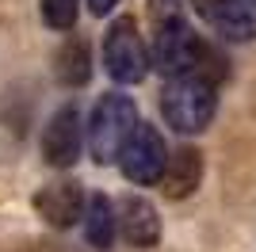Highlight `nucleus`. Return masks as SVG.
<instances>
[{
    "label": "nucleus",
    "mask_w": 256,
    "mask_h": 252,
    "mask_svg": "<svg viewBox=\"0 0 256 252\" xmlns=\"http://www.w3.org/2000/svg\"><path fill=\"white\" fill-rule=\"evenodd\" d=\"M214 107H218V96H214V80L206 76H172L160 92V115L172 130L180 134H199L206 122L214 118Z\"/></svg>",
    "instance_id": "f257e3e1"
},
{
    "label": "nucleus",
    "mask_w": 256,
    "mask_h": 252,
    "mask_svg": "<svg viewBox=\"0 0 256 252\" xmlns=\"http://www.w3.org/2000/svg\"><path fill=\"white\" fill-rule=\"evenodd\" d=\"M138 126V107L130 96H118V92H107L104 100L96 104L92 118H88V149L100 164H111L118 160L126 138L134 134Z\"/></svg>",
    "instance_id": "f03ea898"
},
{
    "label": "nucleus",
    "mask_w": 256,
    "mask_h": 252,
    "mask_svg": "<svg viewBox=\"0 0 256 252\" xmlns=\"http://www.w3.org/2000/svg\"><path fill=\"white\" fill-rule=\"evenodd\" d=\"M199 58H203V42L199 34L188 27V20L176 23H160L153 27V50H150V65L157 73L172 76H188L199 69Z\"/></svg>",
    "instance_id": "7ed1b4c3"
},
{
    "label": "nucleus",
    "mask_w": 256,
    "mask_h": 252,
    "mask_svg": "<svg viewBox=\"0 0 256 252\" xmlns=\"http://www.w3.org/2000/svg\"><path fill=\"white\" fill-rule=\"evenodd\" d=\"M104 65L118 84H138L146 76L150 50H146V42H142V34H138V27H134L130 16L111 23V31L104 38Z\"/></svg>",
    "instance_id": "20e7f679"
},
{
    "label": "nucleus",
    "mask_w": 256,
    "mask_h": 252,
    "mask_svg": "<svg viewBox=\"0 0 256 252\" xmlns=\"http://www.w3.org/2000/svg\"><path fill=\"white\" fill-rule=\"evenodd\" d=\"M164 160H168L164 138H160L153 126H146V122L134 126V134L126 138V146H122V153H118L122 176L134 180V184H157L160 172H164Z\"/></svg>",
    "instance_id": "39448f33"
},
{
    "label": "nucleus",
    "mask_w": 256,
    "mask_h": 252,
    "mask_svg": "<svg viewBox=\"0 0 256 252\" xmlns=\"http://www.w3.org/2000/svg\"><path fill=\"white\" fill-rule=\"evenodd\" d=\"M84 149V126H80V115L76 107H62L58 115L50 118L42 134V157L50 160L54 168H69Z\"/></svg>",
    "instance_id": "423d86ee"
},
{
    "label": "nucleus",
    "mask_w": 256,
    "mask_h": 252,
    "mask_svg": "<svg viewBox=\"0 0 256 252\" xmlns=\"http://www.w3.org/2000/svg\"><path fill=\"white\" fill-rule=\"evenodd\" d=\"M115 230L122 233V241H130L134 248H150L160 237V218H157V210H153V202L130 195V199H122V206H118V214H115Z\"/></svg>",
    "instance_id": "0eeeda50"
},
{
    "label": "nucleus",
    "mask_w": 256,
    "mask_h": 252,
    "mask_svg": "<svg viewBox=\"0 0 256 252\" xmlns=\"http://www.w3.org/2000/svg\"><path fill=\"white\" fill-rule=\"evenodd\" d=\"M38 214H42L50 226H73L80 214H84V195H80V184L76 180H58V184H46L38 191Z\"/></svg>",
    "instance_id": "6e6552de"
},
{
    "label": "nucleus",
    "mask_w": 256,
    "mask_h": 252,
    "mask_svg": "<svg viewBox=\"0 0 256 252\" xmlns=\"http://www.w3.org/2000/svg\"><path fill=\"white\" fill-rule=\"evenodd\" d=\"M199 176H203V157L199 149H180L164 160V172H160V184H164V195L168 199H184L199 188Z\"/></svg>",
    "instance_id": "1a4fd4ad"
},
{
    "label": "nucleus",
    "mask_w": 256,
    "mask_h": 252,
    "mask_svg": "<svg viewBox=\"0 0 256 252\" xmlns=\"http://www.w3.org/2000/svg\"><path fill=\"white\" fill-rule=\"evenodd\" d=\"M210 27L226 38H256V0H222V8L210 16Z\"/></svg>",
    "instance_id": "9d476101"
},
{
    "label": "nucleus",
    "mask_w": 256,
    "mask_h": 252,
    "mask_svg": "<svg viewBox=\"0 0 256 252\" xmlns=\"http://www.w3.org/2000/svg\"><path fill=\"white\" fill-rule=\"evenodd\" d=\"M92 76V50L84 38H65L58 50V80L69 88H80Z\"/></svg>",
    "instance_id": "9b49d317"
},
{
    "label": "nucleus",
    "mask_w": 256,
    "mask_h": 252,
    "mask_svg": "<svg viewBox=\"0 0 256 252\" xmlns=\"http://www.w3.org/2000/svg\"><path fill=\"white\" fill-rule=\"evenodd\" d=\"M84 237L92 248H111V241H115V210H111V202L104 199V195H92V199H84Z\"/></svg>",
    "instance_id": "f8f14e48"
},
{
    "label": "nucleus",
    "mask_w": 256,
    "mask_h": 252,
    "mask_svg": "<svg viewBox=\"0 0 256 252\" xmlns=\"http://www.w3.org/2000/svg\"><path fill=\"white\" fill-rule=\"evenodd\" d=\"M76 4H80V0H42L46 27H54V31H69V27L76 23Z\"/></svg>",
    "instance_id": "ddd939ff"
},
{
    "label": "nucleus",
    "mask_w": 256,
    "mask_h": 252,
    "mask_svg": "<svg viewBox=\"0 0 256 252\" xmlns=\"http://www.w3.org/2000/svg\"><path fill=\"white\" fill-rule=\"evenodd\" d=\"M150 20H153V27L184 20V0H150Z\"/></svg>",
    "instance_id": "4468645a"
},
{
    "label": "nucleus",
    "mask_w": 256,
    "mask_h": 252,
    "mask_svg": "<svg viewBox=\"0 0 256 252\" xmlns=\"http://www.w3.org/2000/svg\"><path fill=\"white\" fill-rule=\"evenodd\" d=\"M192 4H195V12H199V16H203L206 23H210V16H214V12L222 8V0H192Z\"/></svg>",
    "instance_id": "2eb2a0df"
},
{
    "label": "nucleus",
    "mask_w": 256,
    "mask_h": 252,
    "mask_svg": "<svg viewBox=\"0 0 256 252\" xmlns=\"http://www.w3.org/2000/svg\"><path fill=\"white\" fill-rule=\"evenodd\" d=\"M118 0H88V8H92V16H107V12L115 8Z\"/></svg>",
    "instance_id": "dca6fc26"
}]
</instances>
